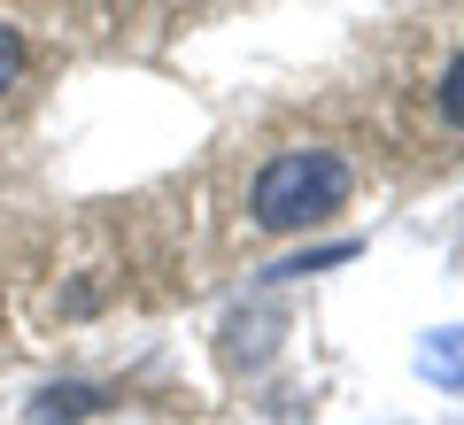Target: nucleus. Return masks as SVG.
<instances>
[{"label": "nucleus", "instance_id": "nucleus-2", "mask_svg": "<svg viewBox=\"0 0 464 425\" xmlns=\"http://www.w3.org/2000/svg\"><path fill=\"white\" fill-rule=\"evenodd\" d=\"M93 410H109V394L85 387V379H70V387H39L24 418L32 425H78V418H93Z\"/></svg>", "mask_w": 464, "mask_h": 425}, {"label": "nucleus", "instance_id": "nucleus-3", "mask_svg": "<svg viewBox=\"0 0 464 425\" xmlns=\"http://www.w3.org/2000/svg\"><path fill=\"white\" fill-rule=\"evenodd\" d=\"M418 372H426L441 394H464V325L426 333V341H418Z\"/></svg>", "mask_w": 464, "mask_h": 425}, {"label": "nucleus", "instance_id": "nucleus-1", "mask_svg": "<svg viewBox=\"0 0 464 425\" xmlns=\"http://www.w3.org/2000/svg\"><path fill=\"white\" fill-rule=\"evenodd\" d=\"M348 186H356V170L333 148H286V155H271V163L256 170L248 209H256L264 232H310L348 201Z\"/></svg>", "mask_w": 464, "mask_h": 425}, {"label": "nucleus", "instance_id": "nucleus-4", "mask_svg": "<svg viewBox=\"0 0 464 425\" xmlns=\"http://www.w3.org/2000/svg\"><path fill=\"white\" fill-rule=\"evenodd\" d=\"M441 116H449V124L464 131V47H457V63L441 70Z\"/></svg>", "mask_w": 464, "mask_h": 425}, {"label": "nucleus", "instance_id": "nucleus-5", "mask_svg": "<svg viewBox=\"0 0 464 425\" xmlns=\"http://www.w3.org/2000/svg\"><path fill=\"white\" fill-rule=\"evenodd\" d=\"M24 78V39H16V24H0V93Z\"/></svg>", "mask_w": 464, "mask_h": 425}]
</instances>
